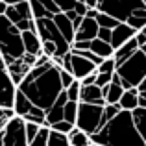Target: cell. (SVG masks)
I'll return each mask as SVG.
<instances>
[{
    "instance_id": "obj_30",
    "label": "cell",
    "mask_w": 146,
    "mask_h": 146,
    "mask_svg": "<svg viewBox=\"0 0 146 146\" xmlns=\"http://www.w3.org/2000/svg\"><path fill=\"white\" fill-rule=\"evenodd\" d=\"M115 74V72H113ZM113 74H106V72H96V82H94V85L98 87H106L111 83V80H113Z\"/></svg>"
},
{
    "instance_id": "obj_19",
    "label": "cell",
    "mask_w": 146,
    "mask_h": 146,
    "mask_svg": "<svg viewBox=\"0 0 146 146\" xmlns=\"http://www.w3.org/2000/svg\"><path fill=\"white\" fill-rule=\"evenodd\" d=\"M68 143H70V146H89L93 141H91V135H87L85 131H82L74 126L72 131L68 133Z\"/></svg>"
},
{
    "instance_id": "obj_14",
    "label": "cell",
    "mask_w": 146,
    "mask_h": 146,
    "mask_svg": "<svg viewBox=\"0 0 146 146\" xmlns=\"http://www.w3.org/2000/svg\"><path fill=\"white\" fill-rule=\"evenodd\" d=\"M80 102L85 104H96V106H106V100L102 94V87L98 85H82L80 89Z\"/></svg>"
},
{
    "instance_id": "obj_3",
    "label": "cell",
    "mask_w": 146,
    "mask_h": 146,
    "mask_svg": "<svg viewBox=\"0 0 146 146\" xmlns=\"http://www.w3.org/2000/svg\"><path fill=\"white\" fill-rule=\"evenodd\" d=\"M91 141L102 146H146V141L135 126L131 111L124 109H120L94 135H91Z\"/></svg>"
},
{
    "instance_id": "obj_27",
    "label": "cell",
    "mask_w": 146,
    "mask_h": 146,
    "mask_svg": "<svg viewBox=\"0 0 146 146\" xmlns=\"http://www.w3.org/2000/svg\"><path fill=\"white\" fill-rule=\"evenodd\" d=\"M115 70H117V63H115L113 57H107V59H104L102 63L96 67V72H106V74H113Z\"/></svg>"
},
{
    "instance_id": "obj_20",
    "label": "cell",
    "mask_w": 146,
    "mask_h": 146,
    "mask_svg": "<svg viewBox=\"0 0 146 146\" xmlns=\"http://www.w3.org/2000/svg\"><path fill=\"white\" fill-rule=\"evenodd\" d=\"M126 22H128L133 30H137V32L143 30L144 26H146V7H139V9H135L128 17V21H126Z\"/></svg>"
},
{
    "instance_id": "obj_39",
    "label": "cell",
    "mask_w": 146,
    "mask_h": 146,
    "mask_svg": "<svg viewBox=\"0 0 146 146\" xmlns=\"http://www.w3.org/2000/svg\"><path fill=\"white\" fill-rule=\"evenodd\" d=\"M139 50H141V52H143V54H144V56H146V44H144V46H141Z\"/></svg>"
},
{
    "instance_id": "obj_26",
    "label": "cell",
    "mask_w": 146,
    "mask_h": 146,
    "mask_svg": "<svg viewBox=\"0 0 146 146\" xmlns=\"http://www.w3.org/2000/svg\"><path fill=\"white\" fill-rule=\"evenodd\" d=\"M80 89H82V83H80V80H74V82H72L70 85L65 89V93H67L68 100H72V102H80Z\"/></svg>"
},
{
    "instance_id": "obj_29",
    "label": "cell",
    "mask_w": 146,
    "mask_h": 146,
    "mask_svg": "<svg viewBox=\"0 0 146 146\" xmlns=\"http://www.w3.org/2000/svg\"><path fill=\"white\" fill-rule=\"evenodd\" d=\"M72 128H74V124H70V122H67V120H59V122H56V124L50 126V129L59 131V133H65V135H68V133L72 131Z\"/></svg>"
},
{
    "instance_id": "obj_18",
    "label": "cell",
    "mask_w": 146,
    "mask_h": 146,
    "mask_svg": "<svg viewBox=\"0 0 146 146\" xmlns=\"http://www.w3.org/2000/svg\"><path fill=\"white\" fill-rule=\"evenodd\" d=\"M124 91L126 89L120 85V83H115V82H111L109 85L102 87V94H104L106 104H118V100H120V96H122Z\"/></svg>"
},
{
    "instance_id": "obj_17",
    "label": "cell",
    "mask_w": 146,
    "mask_h": 146,
    "mask_svg": "<svg viewBox=\"0 0 146 146\" xmlns=\"http://www.w3.org/2000/svg\"><path fill=\"white\" fill-rule=\"evenodd\" d=\"M89 50L93 54H96V56H100L102 59H107V57H113V54H115V48L111 46L107 41H102V39H98V37H94L93 41H91V46Z\"/></svg>"
},
{
    "instance_id": "obj_28",
    "label": "cell",
    "mask_w": 146,
    "mask_h": 146,
    "mask_svg": "<svg viewBox=\"0 0 146 146\" xmlns=\"http://www.w3.org/2000/svg\"><path fill=\"white\" fill-rule=\"evenodd\" d=\"M39 129H41V126L39 124H35V122H24V133H26V141H32V139H35V135L39 133Z\"/></svg>"
},
{
    "instance_id": "obj_7",
    "label": "cell",
    "mask_w": 146,
    "mask_h": 146,
    "mask_svg": "<svg viewBox=\"0 0 146 146\" xmlns=\"http://www.w3.org/2000/svg\"><path fill=\"white\" fill-rule=\"evenodd\" d=\"M0 146H28L24 133V118L15 115L0 128Z\"/></svg>"
},
{
    "instance_id": "obj_38",
    "label": "cell",
    "mask_w": 146,
    "mask_h": 146,
    "mask_svg": "<svg viewBox=\"0 0 146 146\" xmlns=\"http://www.w3.org/2000/svg\"><path fill=\"white\" fill-rule=\"evenodd\" d=\"M6 9H7V6L2 2V0H0V15H4V13H6Z\"/></svg>"
},
{
    "instance_id": "obj_21",
    "label": "cell",
    "mask_w": 146,
    "mask_h": 146,
    "mask_svg": "<svg viewBox=\"0 0 146 146\" xmlns=\"http://www.w3.org/2000/svg\"><path fill=\"white\" fill-rule=\"evenodd\" d=\"M131 115H133V120H135V126L139 129V133L146 141V107H137V109L131 111Z\"/></svg>"
},
{
    "instance_id": "obj_22",
    "label": "cell",
    "mask_w": 146,
    "mask_h": 146,
    "mask_svg": "<svg viewBox=\"0 0 146 146\" xmlns=\"http://www.w3.org/2000/svg\"><path fill=\"white\" fill-rule=\"evenodd\" d=\"M46 146H70V143H68V135H65V133H59V131H54V129H50V133H48V141H46Z\"/></svg>"
},
{
    "instance_id": "obj_41",
    "label": "cell",
    "mask_w": 146,
    "mask_h": 146,
    "mask_svg": "<svg viewBox=\"0 0 146 146\" xmlns=\"http://www.w3.org/2000/svg\"><path fill=\"white\" fill-rule=\"evenodd\" d=\"M89 146H102V144H94V143H91V144H89Z\"/></svg>"
},
{
    "instance_id": "obj_23",
    "label": "cell",
    "mask_w": 146,
    "mask_h": 146,
    "mask_svg": "<svg viewBox=\"0 0 146 146\" xmlns=\"http://www.w3.org/2000/svg\"><path fill=\"white\" fill-rule=\"evenodd\" d=\"M76 115H78V102L68 100L63 107V120L70 122V124H76Z\"/></svg>"
},
{
    "instance_id": "obj_8",
    "label": "cell",
    "mask_w": 146,
    "mask_h": 146,
    "mask_svg": "<svg viewBox=\"0 0 146 146\" xmlns=\"http://www.w3.org/2000/svg\"><path fill=\"white\" fill-rule=\"evenodd\" d=\"M6 15L19 30H35V19H33L32 7H30V2L24 0V2H19L15 6H7Z\"/></svg>"
},
{
    "instance_id": "obj_40",
    "label": "cell",
    "mask_w": 146,
    "mask_h": 146,
    "mask_svg": "<svg viewBox=\"0 0 146 146\" xmlns=\"http://www.w3.org/2000/svg\"><path fill=\"white\" fill-rule=\"evenodd\" d=\"M139 32H143V33H144V35H146V26H144V28H143V30H139Z\"/></svg>"
},
{
    "instance_id": "obj_2",
    "label": "cell",
    "mask_w": 146,
    "mask_h": 146,
    "mask_svg": "<svg viewBox=\"0 0 146 146\" xmlns=\"http://www.w3.org/2000/svg\"><path fill=\"white\" fill-rule=\"evenodd\" d=\"M0 56L6 63V68L15 87L22 82V78L28 74V70L37 61L35 56L26 54L24 43H22V32L6 15H0Z\"/></svg>"
},
{
    "instance_id": "obj_15",
    "label": "cell",
    "mask_w": 146,
    "mask_h": 146,
    "mask_svg": "<svg viewBox=\"0 0 146 146\" xmlns=\"http://www.w3.org/2000/svg\"><path fill=\"white\" fill-rule=\"evenodd\" d=\"M118 107L124 111H133L139 107V89L131 87V89H126L122 93L120 100H118Z\"/></svg>"
},
{
    "instance_id": "obj_24",
    "label": "cell",
    "mask_w": 146,
    "mask_h": 146,
    "mask_svg": "<svg viewBox=\"0 0 146 146\" xmlns=\"http://www.w3.org/2000/svg\"><path fill=\"white\" fill-rule=\"evenodd\" d=\"M48 133H50V128H48V126H41L39 133L35 135V139H32V141H30L28 146H46Z\"/></svg>"
},
{
    "instance_id": "obj_33",
    "label": "cell",
    "mask_w": 146,
    "mask_h": 146,
    "mask_svg": "<svg viewBox=\"0 0 146 146\" xmlns=\"http://www.w3.org/2000/svg\"><path fill=\"white\" fill-rule=\"evenodd\" d=\"M98 39H102V41H107V43H109L111 41V30L109 28H98ZM111 44V43H109Z\"/></svg>"
},
{
    "instance_id": "obj_42",
    "label": "cell",
    "mask_w": 146,
    "mask_h": 146,
    "mask_svg": "<svg viewBox=\"0 0 146 146\" xmlns=\"http://www.w3.org/2000/svg\"><path fill=\"white\" fill-rule=\"evenodd\" d=\"M2 126H4V124H2V122H0V128H2Z\"/></svg>"
},
{
    "instance_id": "obj_11",
    "label": "cell",
    "mask_w": 146,
    "mask_h": 146,
    "mask_svg": "<svg viewBox=\"0 0 146 146\" xmlns=\"http://www.w3.org/2000/svg\"><path fill=\"white\" fill-rule=\"evenodd\" d=\"M135 33H137V30H133L128 22H118V24L111 30V41L109 43H111V46L117 50V48H120L124 43H128L129 39H133Z\"/></svg>"
},
{
    "instance_id": "obj_25",
    "label": "cell",
    "mask_w": 146,
    "mask_h": 146,
    "mask_svg": "<svg viewBox=\"0 0 146 146\" xmlns=\"http://www.w3.org/2000/svg\"><path fill=\"white\" fill-rule=\"evenodd\" d=\"M94 19H96V22H98V26H100V28H109V30H113L115 26L118 24V21H117V19H113L111 15L100 13V11H98V15H96Z\"/></svg>"
},
{
    "instance_id": "obj_36",
    "label": "cell",
    "mask_w": 146,
    "mask_h": 146,
    "mask_svg": "<svg viewBox=\"0 0 146 146\" xmlns=\"http://www.w3.org/2000/svg\"><path fill=\"white\" fill-rule=\"evenodd\" d=\"M87 9H98V0H82Z\"/></svg>"
},
{
    "instance_id": "obj_5",
    "label": "cell",
    "mask_w": 146,
    "mask_h": 146,
    "mask_svg": "<svg viewBox=\"0 0 146 146\" xmlns=\"http://www.w3.org/2000/svg\"><path fill=\"white\" fill-rule=\"evenodd\" d=\"M102 115H104V106L78 102V115H76L74 126L82 131H85L87 135H94L102 128Z\"/></svg>"
},
{
    "instance_id": "obj_13",
    "label": "cell",
    "mask_w": 146,
    "mask_h": 146,
    "mask_svg": "<svg viewBox=\"0 0 146 146\" xmlns=\"http://www.w3.org/2000/svg\"><path fill=\"white\" fill-rule=\"evenodd\" d=\"M22 43H24L26 54H32L35 57L43 54V41L37 35L35 30H22Z\"/></svg>"
},
{
    "instance_id": "obj_31",
    "label": "cell",
    "mask_w": 146,
    "mask_h": 146,
    "mask_svg": "<svg viewBox=\"0 0 146 146\" xmlns=\"http://www.w3.org/2000/svg\"><path fill=\"white\" fill-rule=\"evenodd\" d=\"M59 78H61V85H63V89H67V87L76 80L74 76H72L68 70H65V68H61V70H59Z\"/></svg>"
},
{
    "instance_id": "obj_1",
    "label": "cell",
    "mask_w": 146,
    "mask_h": 146,
    "mask_svg": "<svg viewBox=\"0 0 146 146\" xmlns=\"http://www.w3.org/2000/svg\"><path fill=\"white\" fill-rule=\"evenodd\" d=\"M59 70L61 67L54 61L43 67H32L28 74L22 78V82L17 85V91H21L33 106L46 113L63 91Z\"/></svg>"
},
{
    "instance_id": "obj_32",
    "label": "cell",
    "mask_w": 146,
    "mask_h": 146,
    "mask_svg": "<svg viewBox=\"0 0 146 146\" xmlns=\"http://www.w3.org/2000/svg\"><path fill=\"white\" fill-rule=\"evenodd\" d=\"M137 89H139V107H146V78Z\"/></svg>"
},
{
    "instance_id": "obj_4",
    "label": "cell",
    "mask_w": 146,
    "mask_h": 146,
    "mask_svg": "<svg viewBox=\"0 0 146 146\" xmlns=\"http://www.w3.org/2000/svg\"><path fill=\"white\" fill-rule=\"evenodd\" d=\"M115 72L120 76V85L124 89L139 87L146 78V56L141 50H137L133 56H129L126 61L117 65Z\"/></svg>"
},
{
    "instance_id": "obj_12",
    "label": "cell",
    "mask_w": 146,
    "mask_h": 146,
    "mask_svg": "<svg viewBox=\"0 0 146 146\" xmlns=\"http://www.w3.org/2000/svg\"><path fill=\"white\" fill-rule=\"evenodd\" d=\"M68 102V96H67V93H65V89L61 91V94L57 96V100L52 104V107L46 111V117H44V126H52V124H56V122H59V120H63V107H65V104Z\"/></svg>"
},
{
    "instance_id": "obj_6",
    "label": "cell",
    "mask_w": 146,
    "mask_h": 146,
    "mask_svg": "<svg viewBox=\"0 0 146 146\" xmlns=\"http://www.w3.org/2000/svg\"><path fill=\"white\" fill-rule=\"evenodd\" d=\"M139 7H146L143 0H98L100 13L111 15L118 22H126L129 15Z\"/></svg>"
},
{
    "instance_id": "obj_10",
    "label": "cell",
    "mask_w": 146,
    "mask_h": 146,
    "mask_svg": "<svg viewBox=\"0 0 146 146\" xmlns=\"http://www.w3.org/2000/svg\"><path fill=\"white\" fill-rule=\"evenodd\" d=\"M98 28L100 26H98L96 19L85 15L82 19V22L78 24L76 32H74V41H93L98 35Z\"/></svg>"
},
{
    "instance_id": "obj_37",
    "label": "cell",
    "mask_w": 146,
    "mask_h": 146,
    "mask_svg": "<svg viewBox=\"0 0 146 146\" xmlns=\"http://www.w3.org/2000/svg\"><path fill=\"white\" fill-rule=\"evenodd\" d=\"M85 15H87V17H93V19H94V17L98 15V9H87Z\"/></svg>"
},
{
    "instance_id": "obj_35",
    "label": "cell",
    "mask_w": 146,
    "mask_h": 146,
    "mask_svg": "<svg viewBox=\"0 0 146 146\" xmlns=\"http://www.w3.org/2000/svg\"><path fill=\"white\" fill-rule=\"evenodd\" d=\"M135 41H137V44H139V48L144 46V44H146V35H144L143 32H137L135 33Z\"/></svg>"
},
{
    "instance_id": "obj_34",
    "label": "cell",
    "mask_w": 146,
    "mask_h": 146,
    "mask_svg": "<svg viewBox=\"0 0 146 146\" xmlns=\"http://www.w3.org/2000/svg\"><path fill=\"white\" fill-rule=\"evenodd\" d=\"M94 82H96V72H91L89 76H85L83 80H80V83H82V85H93Z\"/></svg>"
},
{
    "instance_id": "obj_9",
    "label": "cell",
    "mask_w": 146,
    "mask_h": 146,
    "mask_svg": "<svg viewBox=\"0 0 146 146\" xmlns=\"http://www.w3.org/2000/svg\"><path fill=\"white\" fill-rule=\"evenodd\" d=\"M91 72H96V65L91 59L83 57L82 54L70 50V74L74 76L76 80H83L85 76H89Z\"/></svg>"
},
{
    "instance_id": "obj_16",
    "label": "cell",
    "mask_w": 146,
    "mask_h": 146,
    "mask_svg": "<svg viewBox=\"0 0 146 146\" xmlns=\"http://www.w3.org/2000/svg\"><path fill=\"white\" fill-rule=\"evenodd\" d=\"M139 50V44H137V41H135V37L133 39H129L128 43H124L120 48H117L115 50V54H113V59H115V63L117 65H120L122 61H126L129 56H133V54Z\"/></svg>"
}]
</instances>
